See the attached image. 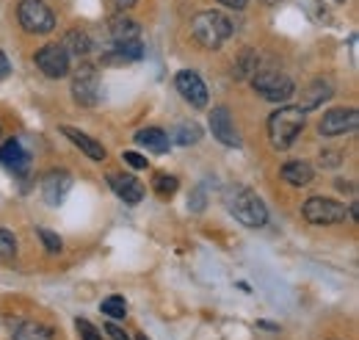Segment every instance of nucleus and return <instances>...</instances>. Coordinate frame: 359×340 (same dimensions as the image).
Here are the masks:
<instances>
[{
  "instance_id": "obj_1",
  "label": "nucleus",
  "mask_w": 359,
  "mask_h": 340,
  "mask_svg": "<svg viewBox=\"0 0 359 340\" xmlns=\"http://www.w3.org/2000/svg\"><path fill=\"white\" fill-rule=\"evenodd\" d=\"M232 34H235V25L222 11H213V8L210 11H199L191 20V37L196 39V44H202L208 50H219Z\"/></svg>"
},
{
  "instance_id": "obj_26",
  "label": "nucleus",
  "mask_w": 359,
  "mask_h": 340,
  "mask_svg": "<svg viewBox=\"0 0 359 340\" xmlns=\"http://www.w3.org/2000/svg\"><path fill=\"white\" fill-rule=\"evenodd\" d=\"M100 310L108 315V318H125V313H128V301L122 296H108L100 301Z\"/></svg>"
},
{
  "instance_id": "obj_15",
  "label": "nucleus",
  "mask_w": 359,
  "mask_h": 340,
  "mask_svg": "<svg viewBox=\"0 0 359 340\" xmlns=\"http://www.w3.org/2000/svg\"><path fill=\"white\" fill-rule=\"evenodd\" d=\"M61 133H64V136H67V138H69V141H72V144H75V147H78L83 155H89L91 161H102V158H105V147H102L100 141H94L91 136L81 133L78 128L64 125V128H61Z\"/></svg>"
},
{
  "instance_id": "obj_32",
  "label": "nucleus",
  "mask_w": 359,
  "mask_h": 340,
  "mask_svg": "<svg viewBox=\"0 0 359 340\" xmlns=\"http://www.w3.org/2000/svg\"><path fill=\"white\" fill-rule=\"evenodd\" d=\"M219 3H224V6H229V8H246L249 0H219Z\"/></svg>"
},
{
  "instance_id": "obj_5",
  "label": "nucleus",
  "mask_w": 359,
  "mask_h": 340,
  "mask_svg": "<svg viewBox=\"0 0 359 340\" xmlns=\"http://www.w3.org/2000/svg\"><path fill=\"white\" fill-rule=\"evenodd\" d=\"M17 20H20L22 31H28L34 37L50 34L55 28V14L50 11V6H47L45 0H20Z\"/></svg>"
},
{
  "instance_id": "obj_19",
  "label": "nucleus",
  "mask_w": 359,
  "mask_h": 340,
  "mask_svg": "<svg viewBox=\"0 0 359 340\" xmlns=\"http://www.w3.org/2000/svg\"><path fill=\"white\" fill-rule=\"evenodd\" d=\"M315 177V171L310 164H304V161H290V164H285L282 166V180L285 183H290V185H296V188H302V185H310Z\"/></svg>"
},
{
  "instance_id": "obj_4",
  "label": "nucleus",
  "mask_w": 359,
  "mask_h": 340,
  "mask_svg": "<svg viewBox=\"0 0 359 340\" xmlns=\"http://www.w3.org/2000/svg\"><path fill=\"white\" fill-rule=\"evenodd\" d=\"M252 86L257 94H263L269 103H285L293 97L296 91V84L279 72V70H271V67H257V72L252 75Z\"/></svg>"
},
{
  "instance_id": "obj_28",
  "label": "nucleus",
  "mask_w": 359,
  "mask_h": 340,
  "mask_svg": "<svg viewBox=\"0 0 359 340\" xmlns=\"http://www.w3.org/2000/svg\"><path fill=\"white\" fill-rule=\"evenodd\" d=\"M36 235L42 238V244H45L47 252H53V255H55V252H61V247H64V244H61V238H58L55 233H50V230H45V227H39V230H36Z\"/></svg>"
},
{
  "instance_id": "obj_29",
  "label": "nucleus",
  "mask_w": 359,
  "mask_h": 340,
  "mask_svg": "<svg viewBox=\"0 0 359 340\" xmlns=\"http://www.w3.org/2000/svg\"><path fill=\"white\" fill-rule=\"evenodd\" d=\"M122 161L128 164V166H133V169H147L149 164H147V158L144 155H138L133 150H128V152H122Z\"/></svg>"
},
{
  "instance_id": "obj_11",
  "label": "nucleus",
  "mask_w": 359,
  "mask_h": 340,
  "mask_svg": "<svg viewBox=\"0 0 359 340\" xmlns=\"http://www.w3.org/2000/svg\"><path fill=\"white\" fill-rule=\"evenodd\" d=\"M210 130H213V136H216L224 147H241L238 128H235V122H232V117H229V108H224V105H219V108L210 111Z\"/></svg>"
},
{
  "instance_id": "obj_20",
  "label": "nucleus",
  "mask_w": 359,
  "mask_h": 340,
  "mask_svg": "<svg viewBox=\"0 0 359 340\" xmlns=\"http://www.w3.org/2000/svg\"><path fill=\"white\" fill-rule=\"evenodd\" d=\"M61 47L67 50V55L83 58V55H89L91 39H89V34H83V31H69V34L64 37V42H61Z\"/></svg>"
},
{
  "instance_id": "obj_23",
  "label": "nucleus",
  "mask_w": 359,
  "mask_h": 340,
  "mask_svg": "<svg viewBox=\"0 0 359 340\" xmlns=\"http://www.w3.org/2000/svg\"><path fill=\"white\" fill-rule=\"evenodd\" d=\"M180 188L177 177L175 174H166V171H158L155 177H152V191L161 197V200H169L175 191Z\"/></svg>"
},
{
  "instance_id": "obj_13",
  "label": "nucleus",
  "mask_w": 359,
  "mask_h": 340,
  "mask_svg": "<svg viewBox=\"0 0 359 340\" xmlns=\"http://www.w3.org/2000/svg\"><path fill=\"white\" fill-rule=\"evenodd\" d=\"M108 183H111V188L116 191V197L119 200H125L128 205H138L141 200H144V185L135 180V177H130V174H116V171H111L108 174Z\"/></svg>"
},
{
  "instance_id": "obj_21",
  "label": "nucleus",
  "mask_w": 359,
  "mask_h": 340,
  "mask_svg": "<svg viewBox=\"0 0 359 340\" xmlns=\"http://www.w3.org/2000/svg\"><path fill=\"white\" fill-rule=\"evenodd\" d=\"M14 340H53V329L36 321H25L14 329Z\"/></svg>"
},
{
  "instance_id": "obj_10",
  "label": "nucleus",
  "mask_w": 359,
  "mask_h": 340,
  "mask_svg": "<svg viewBox=\"0 0 359 340\" xmlns=\"http://www.w3.org/2000/svg\"><path fill=\"white\" fill-rule=\"evenodd\" d=\"M175 86L182 94L185 103H191V108H205L208 105V89H205V81L194 72V70H182L175 78Z\"/></svg>"
},
{
  "instance_id": "obj_18",
  "label": "nucleus",
  "mask_w": 359,
  "mask_h": 340,
  "mask_svg": "<svg viewBox=\"0 0 359 340\" xmlns=\"http://www.w3.org/2000/svg\"><path fill=\"white\" fill-rule=\"evenodd\" d=\"M0 164L3 166H8L11 171H17V174H22L25 166H28V155H25V150L20 147V141H6L3 147H0Z\"/></svg>"
},
{
  "instance_id": "obj_30",
  "label": "nucleus",
  "mask_w": 359,
  "mask_h": 340,
  "mask_svg": "<svg viewBox=\"0 0 359 340\" xmlns=\"http://www.w3.org/2000/svg\"><path fill=\"white\" fill-rule=\"evenodd\" d=\"M102 332H105L111 340H130L128 338V332H125L122 327H116V324H105V329H102Z\"/></svg>"
},
{
  "instance_id": "obj_35",
  "label": "nucleus",
  "mask_w": 359,
  "mask_h": 340,
  "mask_svg": "<svg viewBox=\"0 0 359 340\" xmlns=\"http://www.w3.org/2000/svg\"><path fill=\"white\" fill-rule=\"evenodd\" d=\"M135 340H149V338H147V335H138V338H135Z\"/></svg>"
},
{
  "instance_id": "obj_14",
  "label": "nucleus",
  "mask_w": 359,
  "mask_h": 340,
  "mask_svg": "<svg viewBox=\"0 0 359 340\" xmlns=\"http://www.w3.org/2000/svg\"><path fill=\"white\" fill-rule=\"evenodd\" d=\"M332 94H334V89L329 81H323V78H318L313 84L307 86V89H302V111L307 114V111H315V108H320L326 100H332Z\"/></svg>"
},
{
  "instance_id": "obj_7",
  "label": "nucleus",
  "mask_w": 359,
  "mask_h": 340,
  "mask_svg": "<svg viewBox=\"0 0 359 340\" xmlns=\"http://www.w3.org/2000/svg\"><path fill=\"white\" fill-rule=\"evenodd\" d=\"M72 97L78 105H97L100 100V75H97V67L91 64H81L72 75Z\"/></svg>"
},
{
  "instance_id": "obj_22",
  "label": "nucleus",
  "mask_w": 359,
  "mask_h": 340,
  "mask_svg": "<svg viewBox=\"0 0 359 340\" xmlns=\"http://www.w3.org/2000/svg\"><path fill=\"white\" fill-rule=\"evenodd\" d=\"M257 67H260V55L255 50H243L241 58L235 61V78L238 81H246V78H252L257 72Z\"/></svg>"
},
{
  "instance_id": "obj_25",
  "label": "nucleus",
  "mask_w": 359,
  "mask_h": 340,
  "mask_svg": "<svg viewBox=\"0 0 359 340\" xmlns=\"http://www.w3.org/2000/svg\"><path fill=\"white\" fill-rule=\"evenodd\" d=\"M14 255H17V238H14V233L0 227V266L11 263Z\"/></svg>"
},
{
  "instance_id": "obj_34",
  "label": "nucleus",
  "mask_w": 359,
  "mask_h": 340,
  "mask_svg": "<svg viewBox=\"0 0 359 340\" xmlns=\"http://www.w3.org/2000/svg\"><path fill=\"white\" fill-rule=\"evenodd\" d=\"M263 3H269V6H276V3H282V0H263Z\"/></svg>"
},
{
  "instance_id": "obj_16",
  "label": "nucleus",
  "mask_w": 359,
  "mask_h": 340,
  "mask_svg": "<svg viewBox=\"0 0 359 340\" xmlns=\"http://www.w3.org/2000/svg\"><path fill=\"white\" fill-rule=\"evenodd\" d=\"M135 144L138 147H147L149 152H166L169 150V144H172V138H169V133L161 128H144L135 133Z\"/></svg>"
},
{
  "instance_id": "obj_24",
  "label": "nucleus",
  "mask_w": 359,
  "mask_h": 340,
  "mask_svg": "<svg viewBox=\"0 0 359 340\" xmlns=\"http://www.w3.org/2000/svg\"><path fill=\"white\" fill-rule=\"evenodd\" d=\"M177 144L182 147H191V144H196L199 138H202V128L196 125V122H182L177 130H175V136H172Z\"/></svg>"
},
{
  "instance_id": "obj_31",
  "label": "nucleus",
  "mask_w": 359,
  "mask_h": 340,
  "mask_svg": "<svg viewBox=\"0 0 359 340\" xmlns=\"http://www.w3.org/2000/svg\"><path fill=\"white\" fill-rule=\"evenodd\" d=\"M8 72H11V64H8L6 53H0V81H6V78H8Z\"/></svg>"
},
{
  "instance_id": "obj_8",
  "label": "nucleus",
  "mask_w": 359,
  "mask_h": 340,
  "mask_svg": "<svg viewBox=\"0 0 359 340\" xmlns=\"http://www.w3.org/2000/svg\"><path fill=\"white\" fill-rule=\"evenodd\" d=\"M357 125H359L357 108H332V111H326L323 119L318 122V133L326 136V138H334V136L354 133Z\"/></svg>"
},
{
  "instance_id": "obj_33",
  "label": "nucleus",
  "mask_w": 359,
  "mask_h": 340,
  "mask_svg": "<svg viewBox=\"0 0 359 340\" xmlns=\"http://www.w3.org/2000/svg\"><path fill=\"white\" fill-rule=\"evenodd\" d=\"M114 3H116V8H122V11H125V8H133L138 0H114Z\"/></svg>"
},
{
  "instance_id": "obj_6",
  "label": "nucleus",
  "mask_w": 359,
  "mask_h": 340,
  "mask_svg": "<svg viewBox=\"0 0 359 340\" xmlns=\"http://www.w3.org/2000/svg\"><path fill=\"white\" fill-rule=\"evenodd\" d=\"M302 213L310 224H340V221H346L348 208L337 200H329V197H310L304 202Z\"/></svg>"
},
{
  "instance_id": "obj_3",
  "label": "nucleus",
  "mask_w": 359,
  "mask_h": 340,
  "mask_svg": "<svg viewBox=\"0 0 359 340\" xmlns=\"http://www.w3.org/2000/svg\"><path fill=\"white\" fill-rule=\"evenodd\" d=\"M229 211L243 227H266V221H269L266 202L252 188H235L229 197Z\"/></svg>"
},
{
  "instance_id": "obj_17",
  "label": "nucleus",
  "mask_w": 359,
  "mask_h": 340,
  "mask_svg": "<svg viewBox=\"0 0 359 340\" xmlns=\"http://www.w3.org/2000/svg\"><path fill=\"white\" fill-rule=\"evenodd\" d=\"M111 37H114V42L122 44V42H133L138 39V34H141V28H138V22L130 20L128 14H116V17H111Z\"/></svg>"
},
{
  "instance_id": "obj_9",
  "label": "nucleus",
  "mask_w": 359,
  "mask_h": 340,
  "mask_svg": "<svg viewBox=\"0 0 359 340\" xmlns=\"http://www.w3.org/2000/svg\"><path fill=\"white\" fill-rule=\"evenodd\" d=\"M34 61H36V67L45 72L47 78H55V81L69 72V55H67V50L61 44H45V47H39L36 55H34Z\"/></svg>"
},
{
  "instance_id": "obj_2",
  "label": "nucleus",
  "mask_w": 359,
  "mask_h": 340,
  "mask_svg": "<svg viewBox=\"0 0 359 340\" xmlns=\"http://www.w3.org/2000/svg\"><path fill=\"white\" fill-rule=\"evenodd\" d=\"M304 130V111L299 105H282L269 117V141L273 150H287Z\"/></svg>"
},
{
  "instance_id": "obj_27",
  "label": "nucleus",
  "mask_w": 359,
  "mask_h": 340,
  "mask_svg": "<svg viewBox=\"0 0 359 340\" xmlns=\"http://www.w3.org/2000/svg\"><path fill=\"white\" fill-rule=\"evenodd\" d=\"M75 329H78L81 340H105L102 338V332H100L91 321H86V318H78V321H75Z\"/></svg>"
},
{
  "instance_id": "obj_12",
  "label": "nucleus",
  "mask_w": 359,
  "mask_h": 340,
  "mask_svg": "<svg viewBox=\"0 0 359 340\" xmlns=\"http://www.w3.org/2000/svg\"><path fill=\"white\" fill-rule=\"evenodd\" d=\"M72 188V174L64 169H53L42 177V197L50 205H58Z\"/></svg>"
}]
</instances>
